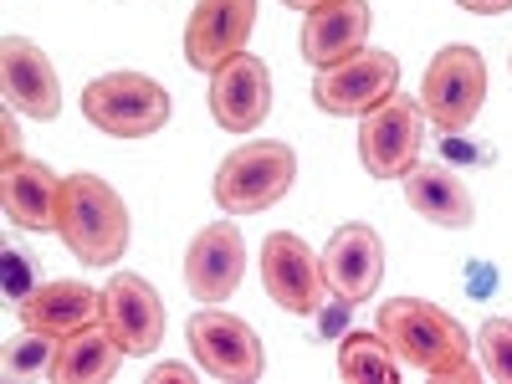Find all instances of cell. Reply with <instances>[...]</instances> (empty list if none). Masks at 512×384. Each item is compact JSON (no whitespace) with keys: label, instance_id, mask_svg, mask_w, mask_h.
Wrapping results in <instances>:
<instances>
[{"label":"cell","instance_id":"1","mask_svg":"<svg viewBox=\"0 0 512 384\" xmlns=\"http://www.w3.org/2000/svg\"><path fill=\"white\" fill-rule=\"evenodd\" d=\"M374 328L390 338V349L400 354L405 369L436 379V384H477L487 369L472 364V338L466 328L441 313L425 297H395V303H379Z\"/></svg>","mask_w":512,"mask_h":384},{"label":"cell","instance_id":"2","mask_svg":"<svg viewBox=\"0 0 512 384\" xmlns=\"http://www.w3.org/2000/svg\"><path fill=\"white\" fill-rule=\"evenodd\" d=\"M57 236L82 267H113L128 251V205L98 175H67L57 200Z\"/></svg>","mask_w":512,"mask_h":384},{"label":"cell","instance_id":"3","mask_svg":"<svg viewBox=\"0 0 512 384\" xmlns=\"http://www.w3.org/2000/svg\"><path fill=\"white\" fill-rule=\"evenodd\" d=\"M297 180V154L282 139H251L231 149L216 169V205L226 216H256L277 205Z\"/></svg>","mask_w":512,"mask_h":384},{"label":"cell","instance_id":"4","mask_svg":"<svg viewBox=\"0 0 512 384\" xmlns=\"http://www.w3.org/2000/svg\"><path fill=\"white\" fill-rule=\"evenodd\" d=\"M82 118L108 139H154L169 123V93L144 72H108L82 88Z\"/></svg>","mask_w":512,"mask_h":384},{"label":"cell","instance_id":"5","mask_svg":"<svg viewBox=\"0 0 512 384\" xmlns=\"http://www.w3.org/2000/svg\"><path fill=\"white\" fill-rule=\"evenodd\" d=\"M420 144H425V108L420 98L390 93L379 108H369L359 118V164L374 180H405L420 164Z\"/></svg>","mask_w":512,"mask_h":384},{"label":"cell","instance_id":"6","mask_svg":"<svg viewBox=\"0 0 512 384\" xmlns=\"http://www.w3.org/2000/svg\"><path fill=\"white\" fill-rule=\"evenodd\" d=\"M185 338H190L195 364H200L210 379H221V384H251V379H262V369H267V354H262V338H256V328H251L246 318L216 308V303H205V308L190 318Z\"/></svg>","mask_w":512,"mask_h":384},{"label":"cell","instance_id":"7","mask_svg":"<svg viewBox=\"0 0 512 384\" xmlns=\"http://www.w3.org/2000/svg\"><path fill=\"white\" fill-rule=\"evenodd\" d=\"M487 103V62L477 47H441L425 67L420 108L436 128H466Z\"/></svg>","mask_w":512,"mask_h":384},{"label":"cell","instance_id":"8","mask_svg":"<svg viewBox=\"0 0 512 384\" xmlns=\"http://www.w3.org/2000/svg\"><path fill=\"white\" fill-rule=\"evenodd\" d=\"M390 93H400V57L374 52V47L333 62V67H318V77H313V103L333 118H364Z\"/></svg>","mask_w":512,"mask_h":384},{"label":"cell","instance_id":"9","mask_svg":"<svg viewBox=\"0 0 512 384\" xmlns=\"http://www.w3.org/2000/svg\"><path fill=\"white\" fill-rule=\"evenodd\" d=\"M262 287L282 313L313 318L323 308V256H313V246L292 231H272L262 246Z\"/></svg>","mask_w":512,"mask_h":384},{"label":"cell","instance_id":"10","mask_svg":"<svg viewBox=\"0 0 512 384\" xmlns=\"http://www.w3.org/2000/svg\"><path fill=\"white\" fill-rule=\"evenodd\" d=\"M0 88H6V103L21 118H31V123H52L62 113L57 67L26 36H6V41H0Z\"/></svg>","mask_w":512,"mask_h":384},{"label":"cell","instance_id":"11","mask_svg":"<svg viewBox=\"0 0 512 384\" xmlns=\"http://www.w3.org/2000/svg\"><path fill=\"white\" fill-rule=\"evenodd\" d=\"M256 26V0H200L185 21V62L195 72H216L236 52H246V36Z\"/></svg>","mask_w":512,"mask_h":384},{"label":"cell","instance_id":"12","mask_svg":"<svg viewBox=\"0 0 512 384\" xmlns=\"http://www.w3.org/2000/svg\"><path fill=\"white\" fill-rule=\"evenodd\" d=\"M103 323L134 359L164 344V303L139 272H113V282L103 287Z\"/></svg>","mask_w":512,"mask_h":384},{"label":"cell","instance_id":"13","mask_svg":"<svg viewBox=\"0 0 512 384\" xmlns=\"http://www.w3.org/2000/svg\"><path fill=\"white\" fill-rule=\"evenodd\" d=\"M241 272H246V246L236 221H210L205 231H195L185 251V287L195 292V303H231Z\"/></svg>","mask_w":512,"mask_h":384},{"label":"cell","instance_id":"14","mask_svg":"<svg viewBox=\"0 0 512 384\" xmlns=\"http://www.w3.org/2000/svg\"><path fill=\"white\" fill-rule=\"evenodd\" d=\"M379 277H384V241L374 226L364 221H349L338 226L323 246V282L333 297H349V303H369L379 292Z\"/></svg>","mask_w":512,"mask_h":384},{"label":"cell","instance_id":"15","mask_svg":"<svg viewBox=\"0 0 512 384\" xmlns=\"http://www.w3.org/2000/svg\"><path fill=\"white\" fill-rule=\"evenodd\" d=\"M210 113L226 134H251L272 113V77L262 57L236 52L226 67L210 72Z\"/></svg>","mask_w":512,"mask_h":384},{"label":"cell","instance_id":"16","mask_svg":"<svg viewBox=\"0 0 512 384\" xmlns=\"http://www.w3.org/2000/svg\"><path fill=\"white\" fill-rule=\"evenodd\" d=\"M57 200H62V180L41 159H31V154L6 159V169H0V205H6L11 226L57 231Z\"/></svg>","mask_w":512,"mask_h":384},{"label":"cell","instance_id":"17","mask_svg":"<svg viewBox=\"0 0 512 384\" xmlns=\"http://www.w3.org/2000/svg\"><path fill=\"white\" fill-rule=\"evenodd\" d=\"M369 26H374V16H369L364 0H333V6L308 11L303 41H297V47H303V62L318 72V67H333V62L364 52Z\"/></svg>","mask_w":512,"mask_h":384},{"label":"cell","instance_id":"18","mask_svg":"<svg viewBox=\"0 0 512 384\" xmlns=\"http://www.w3.org/2000/svg\"><path fill=\"white\" fill-rule=\"evenodd\" d=\"M21 323L62 344V338L103 323V292H93L88 282H41L21 303Z\"/></svg>","mask_w":512,"mask_h":384},{"label":"cell","instance_id":"19","mask_svg":"<svg viewBox=\"0 0 512 384\" xmlns=\"http://www.w3.org/2000/svg\"><path fill=\"white\" fill-rule=\"evenodd\" d=\"M400 185H405V200H410V210H415L420 221L446 226V231H466V226L477 221V200H472V190L461 185V175H456L446 159L415 164Z\"/></svg>","mask_w":512,"mask_h":384},{"label":"cell","instance_id":"20","mask_svg":"<svg viewBox=\"0 0 512 384\" xmlns=\"http://www.w3.org/2000/svg\"><path fill=\"white\" fill-rule=\"evenodd\" d=\"M123 344L108 333V323H93V328H82L72 338H62V349H57V364H52V379L57 384H103L118 374L123 364Z\"/></svg>","mask_w":512,"mask_h":384},{"label":"cell","instance_id":"21","mask_svg":"<svg viewBox=\"0 0 512 384\" xmlns=\"http://www.w3.org/2000/svg\"><path fill=\"white\" fill-rule=\"evenodd\" d=\"M400 354L390 349V338H384L379 328L369 333V328H349L344 338H338V374L344 379H354V384H364V379H400Z\"/></svg>","mask_w":512,"mask_h":384},{"label":"cell","instance_id":"22","mask_svg":"<svg viewBox=\"0 0 512 384\" xmlns=\"http://www.w3.org/2000/svg\"><path fill=\"white\" fill-rule=\"evenodd\" d=\"M57 349H62L57 338H47V333L26 328L21 338H11V344H6V379H41V374L52 379Z\"/></svg>","mask_w":512,"mask_h":384},{"label":"cell","instance_id":"23","mask_svg":"<svg viewBox=\"0 0 512 384\" xmlns=\"http://www.w3.org/2000/svg\"><path fill=\"white\" fill-rule=\"evenodd\" d=\"M477 349H482V369L497 384H512V323L507 318H487L477 333Z\"/></svg>","mask_w":512,"mask_h":384},{"label":"cell","instance_id":"24","mask_svg":"<svg viewBox=\"0 0 512 384\" xmlns=\"http://www.w3.org/2000/svg\"><path fill=\"white\" fill-rule=\"evenodd\" d=\"M441 159L451 169H482V164H497V149L477 144V139H466V128H441Z\"/></svg>","mask_w":512,"mask_h":384},{"label":"cell","instance_id":"25","mask_svg":"<svg viewBox=\"0 0 512 384\" xmlns=\"http://www.w3.org/2000/svg\"><path fill=\"white\" fill-rule=\"evenodd\" d=\"M0 262H6V297L21 308L26 297L36 292V262H31L26 251H16V246H6V256H0Z\"/></svg>","mask_w":512,"mask_h":384},{"label":"cell","instance_id":"26","mask_svg":"<svg viewBox=\"0 0 512 384\" xmlns=\"http://www.w3.org/2000/svg\"><path fill=\"white\" fill-rule=\"evenodd\" d=\"M313 318H318L313 338H318V344H333V338H344V333H349L354 303H349V297H323V308H318Z\"/></svg>","mask_w":512,"mask_h":384},{"label":"cell","instance_id":"27","mask_svg":"<svg viewBox=\"0 0 512 384\" xmlns=\"http://www.w3.org/2000/svg\"><path fill=\"white\" fill-rule=\"evenodd\" d=\"M461 287H466V297H472V303H487V297L497 292V262H482V256H472V262H466V272H461Z\"/></svg>","mask_w":512,"mask_h":384},{"label":"cell","instance_id":"28","mask_svg":"<svg viewBox=\"0 0 512 384\" xmlns=\"http://www.w3.org/2000/svg\"><path fill=\"white\" fill-rule=\"evenodd\" d=\"M21 113L6 103V118H0V149H6V159H16L21 154V123H16Z\"/></svg>","mask_w":512,"mask_h":384},{"label":"cell","instance_id":"29","mask_svg":"<svg viewBox=\"0 0 512 384\" xmlns=\"http://www.w3.org/2000/svg\"><path fill=\"white\" fill-rule=\"evenodd\" d=\"M200 369V364H195ZM195 369L190 364H154L149 369V384H195Z\"/></svg>","mask_w":512,"mask_h":384},{"label":"cell","instance_id":"30","mask_svg":"<svg viewBox=\"0 0 512 384\" xmlns=\"http://www.w3.org/2000/svg\"><path fill=\"white\" fill-rule=\"evenodd\" d=\"M461 11H477V16H497V11H512V0H456Z\"/></svg>","mask_w":512,"mask_h":384},{"label":"cell","instance_id":"31","mask_svg":"<svg viewBox=\"0 0 512 384\" xmlns=\"http://www.w3.org/2000/svg\"><path fill=\"white\" fill-rule=\"evenodd\" d=\"M282 6H292V11H318V6H333V0H282Z\"/></svg>","mask_w":512,"mask_h":384}]
</instances>
